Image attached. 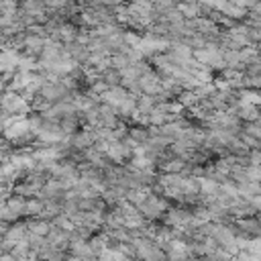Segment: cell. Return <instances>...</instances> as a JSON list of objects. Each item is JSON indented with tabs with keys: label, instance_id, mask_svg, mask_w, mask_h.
I'll list each match as a JSON object with an SVG mask.
<instances>
[{
	"label": "cell",
	"instance_id": "23",
	"mask_svg": "<svg viewBox=\"0 0 261 261\" xmlns=\"http://www.w3.org/2000/svg\"><path fill=\"white\" fill-rule=\"evenodd\" d=\"M234 261H261V255H255L249 251H239L234 255Z\"/></svg>",
	"mask_w": 261,
	"mask_h": 261
},
{
	"label": "cell",
	"instance_id": "6",
	"mask_svg": "<svg viewBox=\"0 0 261 261\" xmlns=\"http://www.w3.org/2000/svg\"><path fill=\"white\" fill-rule=\"evenodd\" d=\"M27 237V222L24 220H16V222H10L6 232L2 234V239L8 243V245H14L18 241H22Z\"/></svg>",
	"mask_w": 261,
	"mask_h": 261
},
{
	"label": "cell",
	"instance_id": "2",
	"mask_svg": "<svg viewBox=\"0 0 261 261\" xmlns=\"http://www.w3.org/2000/svg\"><path fill=\"white\" fill-rule=\"evenodd\" d=\"M161 224L169 226V228H186L190 222H192V210L190 208H184V206H177V208H167L159 220Z\"/></svg>",
	"mask_w": 261,
	"mask_h": 261
},
{
	"label": "cell",
	"instance_id": "12",
	"mask_svg": "<svg viewBox=\"0 0 261 261\" xmlns=\"http://www.w3.org/2000/svg\"><path fill=\"white\" fill-rule=\"evenodd\" d=\"M80 128H82V122H80V116H77V114H69V116L59 118V130H61L65 137H71V135L77 133Z\"/></svg>",
	"mask_w": 261,
	"mask_h": 261
},
{
	"label": "cell",
	"instance_id": "22",
	"mask_svg": "<svg viewBox=\"0 0 261 261\" xmlns=\"http://www.w3.org/2000/svg\"><path fill=\"white\" fill-rule=\"evenodd\" d=\"M245 175H247L249 181L259 184V179H261V169H259V165H247V167H245Z\"/></svg>",
	"mask_w": 261,
	"mask_h": 261
},
{
	"label": "cell",
	"instance_id": "11",
	"mask_svg": "<svg viewBox=\"0 0 261 261\" xmlns=\"http://www.w3.org/2000/svg\"><path fill=\"white\" fill-rule=\"evenodd\" d=\"M234 116H237L241 122H253V120H259V108L253 106V104H243V102H239V106L234 108Z\"/></svg>",
	"mask_w": 261,
	"mask_h": 261
},
{
	"label": "cell",
	"instance_id": "19",
	"mask_svg": "<svg viewBox=\"0 0 261 261\" xmlns=\"http://www.w3.org/2000/svg\"><path fill=\"white\" fill-rule=\"evenodd\" d=\"M147 124L149 126H155V128H159V126H163L165 124V112H161L157 106L147 114Z\"/></svg>",
	"mask_w": 261,
	"mask_h": 261
},
{
	"label": "cell",
	"instance_id": "8",
	"mask_svg": "<svg viewBox=\"0 0 261 261\" xmlns=\"http://www.w3.org/2000/svg\"><path fill=\"white\" fill-rule=\"evenodd\" d=\"M114 243L110 241V237L104 232V230H98V232H94L90 239H88V247H90V251L98 257V253H102L106 247H112Z\"/></svg>",
	"mask_w": 261,
	"mask_h": 261
},
{
	"label": "cell",
	"instance_id": "20",
	"mask_svg": "<svg viewBox=\"0 0 261 261\" xmlns=\"http://www.w3.org/2000/svg\"><path fill=\"white\" fill-rule=\"evenodd\" d=\"M241 130L245 133V135H249V137H253V139H261V124H259V120H253V122H243L241 124Z\"/></svg>",
	"mask_w": 261,
	"mask_h": 261
},
{
	"label": "cell",
	"instance_id": "24",
	"mask_svg": "<svg viewBox=\"0 0 261 261\" xmlns=\"http://www.w3.org/2000/svg\"><path fill=\"white\" fill-rule=\"evenodd\" d=\"M208 261H234V257H230V255H226L222 249H216L210 257H206Z\"/></svg>",
	"mask_w": 261,
	"mask_h": 261
},
{
	"label": "cell",
	"instance_id": "10",
	"mask_svg": "<svg viewBox=\"0 0 261 261\" xmlns=\"http://www.w3.org/2000/svg\"><path fill=\"white\" fill-rule=\"evenodd\" d=\"M24 222H27V232L37 234V237H47V232L51 230V222L39 216H29Z\"/></svg>",
	"mask_w": 261,
	"mask_h": 261
},
{
	"label": "cell",
	"instance_id": "18",
	"mask_svg": "<svg viewBox=\"0 0 261 261\" xmlns=\"http://www.w3.org/2000/svg\"><path fill=\"white\" fill-rule=\"evenodd\" d=\"M43 212V202L39 198H29L24 202V216H39Z\"/></svg>",
	"mask_w": 261,
	"mask_h": 261
},
{
	"label": "cell",
	"instance_id": "13",
	"mask_svg": "<svg viewBox=\"0 0 261 261\" xmlns=\"http://www.w3.org/2000/svg\"><path fill=\"white\" fill-rule=\"evenodd\" d=\"M126 137L133 139L137 145H143L149 141V126H143V124H130L126 126Z\"/></svg>",
	"mask_w": 261,
	"mask_h": 261
},
{
	"label": "cell",
	"instance_id": "26",
	"mask_svg": "<svg viewBox=\"0 0 261 261\" xmlns=\"http://www.w3.org/2000/svg\"><path fill=\"white\" fill-rule=\"evenodd\" d=\"M173 2H175V0H173Z\"/></svg>",
	"mask_w": 261,
	"mask_h": 261
},
{
	"label": "cell",
	"instance_id": "1",
	"mask_svg": "<svg viewBox=\"0 0 261 261\" xmlns=\"http://www.w3.org/2000/svg\"><path fill=\"white\" fill-rule=\"evenodd\" d=\"M0 110L10 116H27L31 114V104L16 92H2L0 94Z\"/></svg>",
	"mask_w": 261,
	"mask_h": 261
},
{
	"label": "cell",
	"instance_id": "25",
	"mask_svg": "<svg viewBox=\"0 0 261 261\" xmlns=\"http://www.w3.org/2000/svg\"><path fill=\"white\" fill-rule=\"evenodd\" d=\"M0 261H16V259H14L10 253H2V255H0Z\"/></svg>",
	"mask_w": 261,
	"mask_h": 261
},
{
	"label": "cell",
	"instance_id": "16",
	"mask_svg": "<svg viewBox=\"0 0 261 261\" xmlns=\"http://www.w3.org/2000/svg\"><path fill=\"white\" fill-rule=\"evenodd\" d=\"M108 61H110V67L116 69V71H122L124 67L130 65V59H128L124 53H112V55L108 57Z\"/></svg>",
	"mask_w": 261,
	"mask_h": 261
},
{
	"label": "cell",
	"instance_id": "5",
	"mask_svg": "<svg viewBox=\"0 0 261 261\" xmlns=\"http://www.w3.org/2000/svg\"><path fill=\"white\" fill-rule=\"evenodd\" d=\"M137 84H139L141 94H147V96H155V94L161 90V86H159V75H157L155 71H149V73L139 75Z\"/></svg>",
	"mask_w": 261,
	"mask_h": 261
},
{
	"label": "cell",
	"instance_id": "7",
	"mask_svg": "<svg viewBox=\"0 0 261 261\" xmlns=\"http://www.w3.org/2000/svg\"><path fill=\"white\" fill-rule=\"evenodd\" d=\"M45 241L49 245L61 249V251H67V247H69V232H65V230H61V228H57V226L51 224V230L47 232Z\"/></svg>",
	"mask_w": 261,
	"mask_h": 261
},
{
	"label": "cell",
	"instance_id": "9",
	"mask_svg": "<svg viewBox=\"0 0 261 261\" xmlns=\"http://www.w3.org/2000/svg\"><path fill=\"white\" fill-rule=\"evenodd\" d=\"M65 253L67 251H61V249H57V247H53V245H49L45 241V245L35 253V257L39 261H63L65 259Z\"/></svg>",
	"mask_w": 261,
	"mask_h": 261
},
{
	"label": "cell",
	"instance_id": "14",
	"mask_svg": "<svg viewBox=\"0 0 261 261\" xmlns=\"http://www.w3.org/2000/svg\"><path fill=\"white\" fill-rule=\"evenodd\" d=\"M24 198H18V196H8L6 200H4V206H6V210L14 216V218H18L20 220V216H24Z\"/></svg>",
	"mask_w": 261,
	"mask_h": 261
},
{
	"label": "cell",
	"instance_id": "17",
	"mask_svg": "<svg viewBox=\"0 0 261 261\" xmlns=\"http://www.w3.org/2000/svg\"><path fill=\"white\" fill-rule=\"evenodd\" d=\"M100 80H102L108 88H112V86H120V73H118L116 69H112V67L104 69V71L100 73Z\"/></svg>",
	"mask_w": 261,
	"mask_h": 261
},
{
	"label": "cell",
	"instance_id": "3",
	"mask_svg": "<svg viewBox=\"0 0 261 261\" xmlns=\"http://www.w3.org/2000/svg\"><path fill=\"white\" fill-rule=\"evenodd\" d=\"M94 143H96L94 130L88 128V126H82L77 133H73V135L69 137V143H67V145L73 147V149H77V151H84V149H90Z\"/></svg>",
	"mask_w": 261,
	"mask_h": 261
},
{
	"label": "cell",
	"instance_id": "21",
	"mask_svg": "<svg viewBox=\"0 0 261 261\" xmlns=\"http://www.w3.org/2000/svg\"><path fill=\"white\" fill-rule=\"evenodd\" d=\"M51 224L53 226H57V228H61V230H65V232H71V230H75V226H73V222L61 212V214H57L53 220H51Z\"/></svg>",
	"mask_w": 261,
	"mask_h": 261
},
{
	"label": "cell",
	"instance_id": "4",
	"mask_svg": "<svg viewBox=\"0 0 261 261\" xmlns=\"http://www.w3.org/2000/svg\"><path fill=\"white\" fill-rule=\"evenodd\" d=\"M126 96H128V92L122 86H112V88H108L106 92H102L98 96V104H106V106H112L116 110Z\"/></svg>",
	"mask_w": 261,
	"mask_h": 261
},
{
	"label": "cell",
	"instance_id": "15",
	"mask_svg": "<svg viewBox=\"0 0 261 261\" xmlns=\"http://www.w3.org/2000/svg\"><path fill=\"white\" fill-rule=\"evenodd\" d=\"M175 100L186 108V110H190V108H194L198 102H200V98L196 96V92L194 90H181L177 96H175Z\"/></svg>",
	"mask_w": 261,
	"mask_h": 261
}]
</instances>
